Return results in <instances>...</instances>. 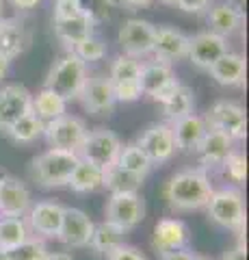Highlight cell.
I'll return each instance as SVG.
<instances>
[{"label": "cell", "mask_w": 249, "mask_h": 260, "mask_svg": "<svg viewBox=\"0 0 249 260\" xmlns=\"http://www.w3.org/2000/svg\"><path fill=\"white\" fill-rule=\"evenodd\" d=\"M221 260H247V247H234V249H230L226 251V254L221 256Z\"/></svg>", "instance_id": "7bdbcfd3"}, {"label": "cell", "mask_w": 249, "mask_h": 260, "mask_svg": "<svg viewBox=\"0 0 249 260\" xmlns=\"http://www.w3.org/2000/svg\"><path fill=\"white\" fill-rule=\"evenodd\" d=\"M106 260H148V256L132 245H122V247H117L113 254H109Z\"/></svg>", "instance_id": "ab89813d"}, {"label": "cell", "mask_w": 249, "mask_h": 260, "mask_svg": "<svg viewBox=\"0 0 249 260\" xmlns=\"http://www.w3.org/2000/svg\"><path fill=\"white\" fill-rule=\"evenodd\" d=\"M102 178H104V169L91 165V162L78 160V165L69 176L67 186L76 193H93L102 189Z\"/></svg>", "instance_id": "f1b7e54d"}, {"label": "cell", "mask_w": 249, "mask_h": 260, "mask_svg": "<svg viewBox=\"0 0 249 260\" xmlns=\"http://www.w3.org/2000/svg\"><path fill=\"white\" fill-rule=\"evenodd\" d=\"M206 126L212 130L228 135L232 141H240L247 135V115L245 109L240 104L232 102V100H219L215 102L210 111L206 113Z\"/></svg>", "instance_id": "ba28073f"}, {"label": "cell", "mask_w": 249, "mask_h": 260, "mask_svg": "<svg viewBox=\"0 0 249 260\" xmlns=\"http://www.w3.org/2000/svg\"><path fill=\"white\" fill-rule=\"evenodd\" d=\"M80 13L87 15L93 24H102L111 20V13L115 9V0H78Z\"/></svg>", "instance_id": "8d00e7d4"}, {"label": "cell", "mask_w": 249, "mask_h": 260, "mask_svg": "<svg viewBox=\"0 0 249 260\" xmlns=\"http://www.w3.org/2000/svg\"><path fill=\"white\" fill-rule=\"evenodd\" d=\"M87 133H89L87 124L76 115H61L52 121H46L44 126V137L50 143V148L72 154H78Z\"/></svg>", "instance_id": "52a82bcc"}, {"label": "cell", "mask_w": 249, "mask_h": 260, "mask_svg": "<svg viewBox=\"0 0 249 260\" xmlns=\"http://www.w3.org/2000/svg\"><path fill=\"white\" fill-rule=\"evenodd\" d=\"M206 11H208L206 13V22H208V26H210V32H215V35H219L223 39L234 35V32L243 26V22H245V15L236 13L226 3L210 5Z\"/></svg>", "instance_id": "cb8c5ba5"}, {"label": "cell", "mask_w": 249, "mask_h": 260, "mask_svg": "<svg viewBox=\"0 0 249 260\" xmlns=\"http://www.w3.org/2000/svg\"><path fill=\"white\" fill-rule=\"evenodd\" d=\"M228 50V39L215 35L210 30L197 32V35L189 37V61L199 70H210L215 61H219Z\"/></svg>", "instance_id": "2e32d148"}, {"label": "cell", "mask_w": 249, "mask_h": 260, "mask_svg": "<svg viewBox=\"0 0 249 260\" xmlns=\"http://www.w3.org/2000/svg\"><path fill=\"white\" fill-rule=\"evenodd\" d=\"M122 139L109 128H95L89 130L85 137L83 145L78 150V158L85 162H91V165L106 169L111 165L117 162V156L122 152Z\"/></svg>", "instance_id": "5b68a950"}, {"label": "cell", "mask_w": 249, "mask_h": 260, "mask_svg": "<svg viewBox=\"0 0 249 260\" xmlns=\"http://www.w3.org/2000/svg\"><path fill=\"white\" fill-rule=\"evenodd\" d=\"M69 52H74L83 63H93V61H102L106 56V44H104V39L91 35L83 39L80 44H76Z\"/></svg>", "instance_id": "d590c367"}, {"label": "cell", "mask_w": 249, "mask_h": 260, "mask_svg": "<svg viewBox=\"0 0 249 260\" xmlns=\"http://www.w3.org/2000/svg\"><path fill=\"white\" fill-rule=\"evenodd\" d=\"M80 15L78 0H54V20H67Z\"/></svg>", "instance_id": "f35d334b"}, {"label": "cell", "mask_w": 249, "mask_h": 260, "mask_svg": "<svg viewBox=\"0 0 249 260\" xmlns=\"http://www.w3.org/2000/svg\"><path fill=\"white\" fill-rule=\"evenodd\" d=\"M48 254H50V249H48L46 241L37 237H28L22 245L9 251L11 260H46Z\"/></svg>", "instance_id": "e575fe53"}, {"label": "cell", "mask_w": 249, "mask_h": 260, "mask_svg": "<svg viewBox=\"0 0 249 260\" xmlns=\"http://www.w3.org/2000/svg\"><path fill=\"white\" fill-rule=\"evenodd\" d=\"M26 113H33V93L18 83L0 87V133L15 124Z\"/></svg>", "instance_id": "7c38bea8"}, {"label": "cell", "mask_w": 249, "mask_h": 260, "mask_svg": "<svg viewBox=\"0 0 249 260\" xmlns=\"http://www.w3.org/2000/svg\"><path fill=\"white\" fill-rule=\"evenodd\" d=\"M234 152V141L228 135L219 133V130L208 128L204 139L197 145V158L202 162V169H210V167H221L226 158Z\"/></svg>", "instance_id": "ffe728a7"}, {"label": "cell", "mask_w": 249, "mask_h": 260, "mask_svg": "<svg viewBox=\"0 0 249 260\" xmlns=\"http://www.w3.org/2000/svg\"><path fill=\"white\" fill-rule=\"evenodd\" d=\"M115 165H119L122 169H126V172H130V174L141 176V178H146L150 174V169H152L150 158L146 156V152H143L136 143L122 145V152H119Z\"/></svg>", "instance_id": "836d02e7"}, {"label": "cell", "mask_w": 249, "mask_h": 260, "mask_svg": "<svg viewBox=\"0 0 249 260\" xmlns=\"http://www.w3.org/2000/svg\"><path fill=\"white\" fill-rule=\"evenodd\" d=\"M175 5L187 13H204L210 7V0H175Z\"/></svg>", "instance_id": "60d3db41"}, {"label": "cell", "mask_w": 249, "mask_h": 260, "mask_svg": "<svg viewBox=\"0 0 249 260\" xmlns=\"http://www.w3.org/2000/svg\"><path fill=\"white\" fill-rule=\"evenodd\" d=\"M0 260H11V256H9V251L0 249Z\"/></svg>", "instance_id": "681fc988"}, {"label": "cell", "mask_w": 249, "mask_h": 260, "mask_svg": "<svg viewBox=\"0 0 249 260\" xmlns=\"http://www.w3.org/2000/svg\"><path fill=\"white\" fill-rule=\"evenodd\" d=\"M139 74H141V63L139 59L132 56L119 54L117 59L111 65L109 72V80L113 87H122V85H139Z\"/></svg>", "instance_id": "1f68e13d"}, {"label": "cell", "mask_w": 249, "mask_h": 260, "mask_svg": "<svg viewBox=\"0 0 249 260\" xmlns=\"http://www.w3.org/2000/svg\"><path fill=\"white\" fill-rule=\"evenodd\" d=\"M193 260H212L210 256H202V254H193Z\"/></svg>", "instance_id": "f907efd6"}, {"label": "cell", "mask_w": 249, "mask_h": 260, "mask_svg": "<svg viewBox=\"0 0 249 260\" xmlns=\"http://www.w3.org/2000/svg\"><path fill=\"white\" fill-rule=\"evenodd\" d=\"M245 70H247V63H245L243 54L226 52L219 61H215L210 65L208 72H210V76L215 78V83H219L223 87H236V85H243Z\"/></svg>", "instance_id": "603a6c76"}, {"label": "cell", "mask_w": 249, "mask_h": 260, "mask_svg": "<svg viewBox=\"0 0 249 260\" xmlns=\"http://www.w3.org/2000/svg\"><path fill=\"white\" fill-rule=\"evenodd\" d=\"M80 102L91 115H111L115 109V93L113 85L106 74H93L87 76L85 87L80 91Z\"/></svg>", "instance_id": "4fadbf2b"}, {"label": "cell", "mask_w": 249, "mask_h": 260, "mask_svg": "<svg viewBox=\"0 0 249 260\" xmlns=\"http://www.w3.org/2000/svg\"><path fill=\"white\" fill-rule=\"evenodd\" d=\"M11 5L18 7V9H35L39 0H11Z\"/></svg>", "instance_id": "ee69618b"}, {"label": "cell", "mask_w": 249, "mask_h": 260, "mask_svg": "<svg viewBox=\"0 0 249 260\" xmlns=\"http://www.w3.org/2000/svg\"><path fill=\"white\" fill-rule=\"evenodd\" d=\"M30 237L24 217H0V249L11 251Z\"/></svg>", "instance_id": "4dcf8cb0"}, {"label": "cell", "mask_w": 249, "mask_h": 260, "mask_svg": "<svg viewBox=\"0 0 249 260\" xmlns=\"http://www.w3.org/2000/svg\"><path fill=\"white\" fill-rule=\"evenodd\" d=\"M173 80H175V74H173V68L169 63H163V61H156V59L141 63L139 87H141L143 95H150L152 100H154V98L158 93H163Z\"/></svg>", "instance_id": "7402d4cb"}, {"label": "cell", "mask_w": 249, "mask_h": 260, "mask_svg": "<svg viewBox=\"0 0 249 260\" xmlns=\"http://www.w3.org/2000/svg\"><path fill=\"white\" fill-rule=\"evenodd\" d=\"M9 63H11V61H7L5 56H0V78L7 74V70H9Z\"/></svg>", "instance_id": "c3c4849f"}, {"label": "cell", "mask_w": 249, "mask_h": 260, "mask_svg": "<svg viewBox=\"0 0 249 260\" xmlns=\"http://www.w3.org/2000/svg\"><path fill=\"white\" fill-rule=\"evenodd\" d=\"M28 46V32L18 20L0 18V56L13 61Z\"/></svg>", "instance_id": "d4e9b609"}, {"label": "cell", "mask_w": 249, "mask_h": 260, "mask_svg": "<svg viewBox=\"0 0 249 260\" xmlns=\"http://www.w3.org/2000/svg\"><path fill=\"white\" fill-rule=\"evenodd\" d=\"M191 241V230L182 219L175 217H165L154 225V234H152V247L158 254L165 251H175V249H184L189 247Z\"/></svg>", "instance_id": "e0dca14e"}, {"label": "cell", "mask_w": 249, "mask_h": 260, "mask_svg": "<svg viewBox=\"0 0 249 260\" xmlns=\"http://www.w3.org/2000/svg\"><path fill=\"white\" fill-rule=\"evenodd\" d=\"M226 5L232 7V9H234L236 13L245 15V0H226Z\"/></svg>", "instance_id": "f6af8a7d"}, {"label": "cell", "mask_w": 249, "mask_h": 260, "mask_svg": "<svg viewBox=\"0 0 249 260\" xmlns=\"http://www.w3.org/2000/svg\"><path fill=\"white\" fill-rule=\"evenodd\" d=\"M154 30H156V26L148 20H141V18L126 20L124 26L119 28V35H117L124 54L132 56V59H141V56L152 54Z\"/></svg>", "instance_id": "30bf717a"}, {"label": "cell", "mask_w": 249, "mask_h": 260, "mask_svg": "<svg viewBox=\"0 0 249 260\" xmlns=\"http://www.w3.org/2000/svg\"><path fill=\"white\" fill-rule=\"evenodd\" d=\"M163 5H175V0H160Z\"/></svg>", "instance_id": "816d5d0a"}, {"label": "cell", "mask_w": 249, "mask_h": 260, "mask_svg": "<svg viewBox=\"0 0 249 260\" xmlns=\"http://www.w3.org/2000/svg\"><path fill=\"white\" fill-rule=\"evenodd\" d=\"M136 145L146 152V156L150 158L152 165H160V162L171 160L175 154V143L171 135L169 124H152L141 133V137L136 139Z\"/></svg>", "instance_id": "9a60e30c"}, {"label": "cell", "mask_w": 249, "mask_h": 260, "mask_svg": "<svg viewBox=\"0 0 249 260\" xmlns=\"http://www.w3.org/2000/svg\"><path fill=\"white\" fill-rule=\"evenodd\" d=\"M212 191L215 186L206 169L187 167L169 178L163 193L171 210H175V213H193V210L206 208Z\"/></svg>", "instance_id": "6da1fadb"}, {"label": "cell", "mask_w": 249, "mask_h": 260, "mask_svg": "<svg viewBox=\"0 0 249 260\" xmlns=\"http://www.w3.org/2000/svg\"><path fill=\"white\" fill-rule=\"evenodd\" d=\"M193 254H195V251L184 247V249H175V251H165V254H158V256H160V260H193Z\"/></svg>", "instance_id": "b9f144b4"}, {"label": "cell", "mask_w": 249, "mask_h": 260, "mask_svg": "<svg viewBox=\"0 0 249 260\" xmlns=\"http://www.w3.org/2000/svg\"><path fill=\"white\" fill-rule=\"evenodd\" d=\"M154 100L160 104V111H163L165 119H169L171 124L175 119L184 117V115H191V113H193V104H195L193 89L187 87V85H182L178 78H175L163 93H158Z\"/></svg>", "instance_id": "d6986e66"}, {"label": "cell", "mask_w": 249, "mask_h": 260, "mask_svg": "<svg viewBox=\"0 0 249 260\" xmlns=\"http://www.w3.org/2000/svg\"><path fill=\"white\" fill-rule=\"evenodd\" d=\"M93 225L95 223L91 221L89 215H87L85 210L65 206L57 239L65 247H69V249L89 247V241H91V234H93Z\"/></svg>", "instance_id": "8fae6325"}, {"label": "cell", "mask_w": 249, "mask_h": 260, "mask_svg": "<svg viewBox=\"0 0 249 260\" xmlns=\"http://www.w3.org/2000/svg\"><path fill=\"white\" fill-rule=\"evenodd\" d=\"M208 219L226 230H243L245 228V198L236 186H223L212 191L206 204Z\"/></svg>", "instance_id": "277c9868"}, {"label": "cell", "mask_w": 249, "mask_h": 260, "mask_svg": "<svg viewBox=\"0 0 249 260\" xmlns=\"http://www.w3.org/2000/svg\"><path fill=\"white\" fill-rule=\"evenodd\" d=\"M85 80H87V63L80 61L74 52H67L59 61H54V65L46 76L44 87L61 95L65 102H69L80 95Z\"/></svg>", "instance_id": "3957f363"}, {"label": "cell", "mask_w": 249, "mask_h": 260, "mask_svg": "<svg viewBox=\"0 0 249 260\" xmlns=\"http://www.w3.org/2000/svg\"><path fill=\"white\" fill-rule=\"evenodd\" d=\"M221 167L226 169V174L230 176L232 182H236V184L245 182V178H247V158H245V154L232 152Z\"/></svg>", "instance_id": "74e56055"}, {"label": "cell", "mask_w": 249, "mask_h": 260, "mask_svg": "<svg viewBox=\"0 0 249 260\" xmlns=\"http://www.w3.org/2000/svg\"><path fill=\"white\" fill-rule=\"evenodd\" d=\"M146 219V200L141 193H115L104 206V221L130 232Z\"/></svg>", "instance_id": "8992f818"}, {"label": "cell", "mask_w": 249, "mask_h": 260, "mask_svg": "<svg viewBox=\"0 0 249 260\" xmlns=\"http://www.w3.org/2000/svg\"><path fill=\"white\" fill-rule=\"evenodd\" d=\"M122 245H126V232L122 230V228H117V225L109 223V221H102V223L93 225L89 249L95 256L106 258L109 254H113V251L117 247H122Z\"/></svg>", "instance_id": "484cf974"}, {"label": "cell", "mask_w": 249, "mask_h": 260, "mask_svg": "<svg viewBox=\"0 0 249 260\" xmlns=\"http://www.w3.org/2000/svg\"><path fill=\"white\" fill-rule=\"evenodd\" d=\"M122 5H126V7H132V9H141V7H148V5H152V0H122Z\"/></svg>", "instance_id": "bcb514c9"}, {"label": "cell", "mask_w": 249, "mask_h": 260, "mask_svg": "<svg viewBox=\"0 0 249 260\" xmlns=\"http://www.w3.org/2000/svg\"><path fill=\"white\" fill-rule=\"evenodd\" d=\"M65 107H67V102L46 87L37 95H33V113L44 121V124L65 115Z\"/></svg>", "instance_id": "f546056e"}, {"label": "cell", "mask_w": 249, "mask_h": 260, "mask_svg": "<svg viewBox=\"0 0 249 260\" xmlns=\"http://www.w3.org/2000/svg\"><path fill=\"white\" fill-rule=\"evenodd\" d=\"M143 180H146V178L126 172V169H122L119 165H111V167L104 169L102 186L109 189L111 195H115V193H139V189L143 186Z\"/></svg>", "instance_id": "83f0119b"}, {"label": "cell", "mask_w": 249, "mask_h": 260, "mask_svg": "<svg viewBox=\"0 0 249 260\" xmlns=\"http://www.w3.org/2000/svg\"><path fill=\"white\" fill-rule=\"evenodd\" d=\"M189 52V35L173 26H156L154 30V46H152V54L156 61L173 63L184 59Z\"/></svg>", "instance_id": "ac0fdd59"}, {"label": "cell", "mask_w": 249, "mask_h": 260, "mask_svg": "<svg viewBox=\"0 0 249 260\" xmlns=\"http://www.w3.org/2000/svg\"><path fill=\"white\" fill-rule=\"evenodd\" d=\"M44 126L46 124L35 113H26L24 117H20L15 124L7 128V135H9L15 143H33L44 135Z\"/></svg>", "instance_id": "d6a6232c"}, {"label": "cell", "mask_w": 249, "mask_h": 260, "mask_svg": "<svg viewBox=\"0 0 249 260\" xmlns=\"http://www.w3.org/2000/svg\"><path fill=\"white\" fill-rule=\"evenodd\" d=\"M63 210L65 206L59 204L54 200H42L30 204L24 221L28 225L30 237L37 239H57L59 228H61V219H63Z\"/></svg>", "instance_id": "9c48e42d"}, {"label": "cell", "mask_w": 249, "mask_h": 260, "mask_svg": "<svg viewBox=\"0 0 249 260\" xmlns=\"http://www.w3.org/2000/svg\"><path fill=\"white\" fill-rule=\"evenodd\" d=\"M78 154L50 148L30 160L28 172L35 184L44 186V189H59V186H67L69 176L78 165Z\"/></svg>", "instance_id": "7a4b0ae2"}, {"label": "cell", "mask_w": 249, "mask_h": 260, "mask_svg": "<svg viewBox=\"0 0 249 260\" xmlns=\"http://www.w3.org/2000/svg\"><path fill=\"white\" fill-rule=\"evenodd\" d=\"M33 195L26 182L15 176H0V217H26Z\"/></svg>", "instance_id": "5bb4252c"}, {"label": "cell", "mask_w": 249, "mask_h": 260, "mask_svg": "<svg viewBox=\"0 0 249 260\" xmlns=\"http://www.w3.org/2000/svg\"><path fill=\"white\" fill-rule=\"evenodd\" d=\"M46 260H76V258L72 256V254H67V251H54V254L50 251Z\"/></svg>", "instance_id": "7dc6e473"}, {"label": "cell", "mask_w": 249, "mask_h": 260, "mask_svg": "<svg viewBox=\"0 0 249 260\" xmlns=\"http://www.w3.org/2000/svg\"><path fill=\"white\" fill-rule=\"evenodd\" d=\"M169 126H171L175 150H180L184 154H195L199 141L204 139V135H206V130H208L204 117L195 115V113L175 119L173 124H169Z\"/></svg>", "instance_id": "44dd1931"}, {"label": "cell", "mask_w": 249, "mask_h": 260, "mask_svg": "<svg viewBox=\"0 0 249 260\" xmlns=\"http://www.w3.org/2000/svg\"><path fill=\"white\" fill-rule=\"evenodd\" d=\"M93 26L95 24L87 15L80 13L67 20H54V35H57L59 42H63L72 50L76 44L93 35Z\"/></svg>", "instance_id": "4316f807"}]
</instances>
